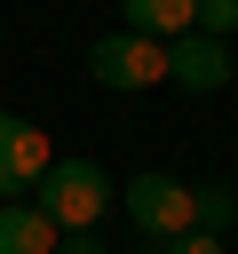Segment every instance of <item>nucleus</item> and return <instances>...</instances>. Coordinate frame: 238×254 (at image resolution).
<instances>
[{"label": "nucleus", "mask_w": 238, "mask_h": 254, "mask_svg": "<svg viewBox=\"0 0 238 254\" xmlns=\"http://www.w3.org/2000/svg\"><path fill=\"white\" fill-rule=\"evenodd\" d=\"M111 198H119V183L95 167V159H56L40 183H32V206L71 238V230H95L103 214H111Z\"/></svg>", "instance_id": "f257e3e1"}, {"label": "nucleus", "mask_w": 238, "mask_h": 254, "mask_svg": "<svg viewBox=\"0 0 238 254\" xmlns=\"http://www.w3.org/2000/svg\"><path fill=\"white\" fill-rule=\"evenodd\" d=\"M87 79L111 87V95H143L167 79V40H143V32H103L87 48Z\"/></svg>", "instance_id": "f03ea898"}, {"label": "nucleus", "mask_w": 238, "mask_h": 254, "mask_svg": "<svg viewBox=\"0 0 238 254\" xmlns=\"http://www.w3.org/2000/svg\"><path fill=\"white\" fill-rule=\"evenodd\" d=\"M119 206H127V222L151 238V246H167V238H182L190 230V183L182 175H127V190H119Z\"/></svg>", "instance_id": "7ed1b4c3"}, {"label": "nucleus", "mask_w": 238, "mask_h": 254, "mask_svg": "<svg viewBox=\"0 0 238 254\" xmlns=\"http://www.w3.org/2000/svg\"><path fill=\"white\" fill-rule=\"evenodd\" d=\"M167 79L190 87V95H222V87L238 79V56H230V40L182 32V40H167Z\"/></svg>", "instance_id": "20e7f679"}, {"label": "nucleus", "mask_w": 238, "mask_h": 254, "mask_svg": "<svg viewBox=\"0 0 238 254\" xmlns=\"http://www.w3.org/2000/svg\"><path fill=\"white\" fill-rule=\"evenodd\" d=\"M48 167H56V151H48V127H32V119L0 111V198L32 190V183H40Z\"/></svg>", "instance_id": "39448f33"}, {"label": "nucleus", "mask_w": 238, "mask_h": 254, "mask_svg": "<svg viewBox=\"0 0 238 254\" xmlns=\"http://www.w3.org/2000/svg\"><path fill=\"white\" fill-rule=\"evenodd\" d=\"M56 222L32 206V198H0V254H56Z\"/></svg>", "instance_id": "423d86ee"}, {"label": "nucleus", "mask_w": 238, "mask_h": 254, "mask_svg": "<svg viewBox=\"0 0 238 254\" xmlns=\"http://www.w3.org/2000/svg\"><path fill=\"white\" fill-rule=\"evenodd\" d=\"M119 8H127V32L143 40H182L198 24V0H119Z\"/></svg>", "instance_id": "0eeeda50"}, {"label": "nucleus", "mask_w": 238, "mask_h": 254, "mask_svg": "<svg viewBox=\"0 0 238 254\" xmlns=\"http://www.w3.org/2000/svg\"><path fill=\"white\" fill-rule=\"evenodd\" d=\"M230 222H238V198H230V183H190V230L222 238Z\"/></svg>", "instance_id": "6e6552de"}, {"label": "nucleus", "mask_w": 238, "mask_h": 254, "mask_svg": "<svg viewBox=\"0 0 238 254\" xmlns=\"http://www.w3.org/2000/svg\"><path fill=\"white\" fill-rule=\"evenodd\" d=\"M190 32H206V40H230L238 32V0H198V24Z\"/></svg>", "instance_id": "1a4fd4ad"}, {"label": "nucleus", "mask_w": 238, "mask_h": 254, "mask_svg": "<svg viewBox=\"0 0 238 254\" xmlns=\"http://www.w3.org/2000/svg\"><path fill=\"white\" fill-rule=\"evenodd\" d=\"M159 254H222V238H206V230H182V238H167Z\"/></svg>", "instance_id": "9d476101"}, {"label": "nucleus", "mask_w": 238, "mask_h": 254, "mask_svg": "<svg viewBox=\"0 0 238 254\" xmlns=\"http://www.w3.org/2000/svg\"><path fill=\"white\" fill-rule=\"evenodd\" d=\"M56 254H111V246H103L95 230H71V238H56Z\"/></svg>", "instance_id": "9b49d317"}, {"label": "nucleus", "mask_w": 238, "mask_h": 254, "mask_svg": "<svg viewBox=\"0 0 238 254\" xmlns=\"http://www.w3.org/2000/svg\"><path fill=\"white\" fill-rule=\"evenodd\" d=\"M230 198H238V183H230Z\"/></svg>", "instance_id": "f8f14e48"}]
</instances>
